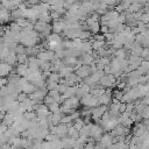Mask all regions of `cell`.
Returning <instances> with one entry per match:
<instances>
[{
  "mask_svg": "<svg viewBox=\"0 0 149 149\" xmlns=\"http://www.w3.org/2000/svg\"><path fill=\"white\" fill-rule=\"evenodd\" d=\"M80 104L83 106H85V107H91V108H94V107H97V106L100 105L99 104V99L97 97H94L93 94H91V93L85 94L80 99Z\"/></svg>",
  "mask_w": 149,
  "mask_h": 149,
  "instance_id": "cell-1",
  "label": "cell"
},
{
  "mask_svg": "<svg viewBox=\"0 0 149 149\" xmlns=\"http://www.w3.org/2000/svg\"><path fill=\"white\" fill-rule=\"evenodd\" d=\"M104 134H105V129H104L100 125H98V123H92L90 136H91L92 139H94L95 142H99V141L101 140V136H102Z\"/></svg>",
  "mask_w": 149,
  "mask_h": 149,
  "instance_id": "cell-2",
  "label": "cell"
},
{
  "mask_svg": "<svg viewBox=\"0 0 149 149\" xmlns=\"http://www.w3.org/2000/svg\"><path fill=\"white\" fill-rule=\"evenodd\" d=\"M107 111H108V107L106 105H99V106L92 108V120H94V121L100 120Z\"/></svg>",
  "mask_w": 149,
  "mask_h": 149,
  "instance_id": "cell-3",
  "label": "cell"
},
{
  "mask_svg": "<svg viewBox=\"0 0 149 149\" xmlns=\"http://www.w3.org/2000/svg\"><path fill=\"white\" fill-rule=\"evenodd\" d=\"M112 97H113V91H112V88H106L105 93L98 98V99H99V104H100V105H106V106H108V105L112 102V100H113Z\"/></svg>",
  "mask_w": 149,
  "mask_h": 149,
  "instance_id": "cell-4",
  "label": "cell"
},
{
  "mask_svg": "<svg viewBox=\"0 0 149 149\" xmlns=\"http://www.w3.org/2000/svg\"><path fill=\"white\" fill-rule=\"evenodd\" d=\"M80 78L85 79L87 77H90L92 74V71H91V66L90 65H80L76 71H74Z\"/></svg>",
  "mask_w": 149,
  "mask_h": 149,
  "instance_id": "cell-5",
  "label": "cell"
},
{
  "mask_svg": "<svg viewBox=\"0 0 149 149\" xmlns=\"http://www.w3.org/2000/svg\"><path fill=\"white\" fill-rule=\"evenodd\" d=\"M132 132H133V135L141 136V135H143L147 132V127H146V125L143 122H136V125L134 126Z\"/></svg>",
  "mask_w": 149,
  "mask_h": 149,
  "instance_id": "cell-6",
  "label": "cell"
},
{
  "mask_svg": "<svg viewBox=\"0 0 149 149\" xmlns=\"http://www.w3.org/2000/svg\"><path fill=\"white\" fill-rule=\"evenodd\" d=\"M64 30H65V22H64V20L54 21V23H52V33L61 34V33H64Z\"/></svg>",
  "mask_w": 149,
  "mask_h": 149,
  "instance_id": "cell-7",
  "label": "cell"
},
{
  "mask_svg": "<svg viewBox=\"0 0 149 149\" xmlns=\"http://www.w3.org/2000/svg\"><path fill=\"white\" fill-rule=\"evenodd\" d=\"M13 71V66L10 64H8L7 62H2L0 64V76L1 77H6L8 74H10Z\"/></svg>",
  "mask_w": 149,
  "mask_h": 149,
  "instance_id": "cell-8",
  "label": "cell"
},
{
  "mask_svg": "<svg viewBox=\"0 0 149 149\" xmlns=\"http://www.w3.org/2000/svg\"><path fill=\"white\" fill-rule=\"evenodd\" d=\"M113 135L108 132V133H105L102 136H101V140H100V143L105 147V148H108L109 146L113 144Z\"/></svg>",
  "mask_w": 149,
  "mask_h": 149,
  "instance_id": "cell-9",
  "label": "cell"
},
{
  "mask_svg": "<svg viewBox=\"0 0 149 149\" xmlns=\"http://www.w3.org/2000/svg\"><path fill=\"white\" fill-rule=\"evenodd\" d=\"M29 69H31L33 71H38L40 70V65H38V58L36 56H29L28 57V62H27Z\"/></svg>",
  "mask_w": 149,
  "mask_h": 149,
  "instance_id": "cell-10",
  "label": "cell"
},
{
  "mask_svg": "<svg viewBox=\"0 0 149 149\" xmlns=\"http://www.w3.org/2000/svg\"><path fill=\"white\" fill-rule=\"evenodd\" d=\"M63 104H65L66 106H69V107L72 108V109H76V108L79 106V104H80V99H78V98L74 95V97H71V98H69V99H65V101H64Z\"/></svg>",
  "mask_w": 149,
  "mask_h": 149,
  "instance_id": "cell-11",
  "label": "cell"
},
{
  "mask_svg": "<svg viewBox=\"0 0 149 149\" xmlns=\"http://www.w3.org/2000/svg\"><path fill=\"white\" fill-rule=\"evenodd\" d=\"M3 62H7L10 65H14L15 63H17V54L15 52V50H9V52L6 56V58H5Z\"/></svg>",
  "mask_w": 149,
  "mask_h": 149,
  "instance_id": "cell-12",
  "label": "cell"
},
{
  "mask_svg": "<svg viewBox=\"0 0 149 149\" xmlns=\"http://www.w3.org/2000/svg\"><path fill=\"white\" fill-rule=\"evenodd\" d=\"M10 10H8L7 8L2 7L1 6V10H0V20H1V23L5 24L6 22H8L10 19Z\"/></svg>",
  "mask_w": 149,
  "mask_h": 149,
  "instance_id": "cell-13",
  "label": "cell"
},
{
  "mask_svg": "<svg viewBox=\"0 0 149 149\" xmlns=\"http://www.w3.org/2000/svg\"><path fill=\"white\" fill-rule=\"evenodd\" d=\"M47 42H48V43H59V42H62V37L59 36V34L51 33V34L47 37Z\"/></svg>",
  "mask_w": 149,
  "mask_h": 149,
  "instance_id": "cell-14",
  "label": "cell"
},
{
  "mask_svg": "<svg viewBox=\"0 0 149 149\" xmlns=\"http://www.w3.org/2000/svg\"><path fill=\"white\" fill-rule=\"evenodd\" d=\"M29 69V66H28V64L27 63H24V64H16V68H15V72L16 73H19L21 77H23L24 76V73H26V71Z\"/></svg>",
  "mask_w": 149,
  "mask_h": 149,
  "instance_id": "cell-15",
  "label": "cell"
},
{
  "mask_svg": "<svg viewBox=\"0 0 149 149\" xmlns=\"http://www.w3.org/2000/svg\"><path fill=\"white\" fill-rule=\"evenodd\" d=\"M72 72H74V68L73 66H70V65H65L61 71H59V74H61V77L62 78H65V77H68L70 73H72Z\"/></svg>",
  "mask_w": 149,
  "mask_h": 149,
  "instance_id": "cell-16",
  "label": "cell"
},
{
  "mask_svg": "<svg viewBox=\"0 0 149 149\" xmlns=\"http://www.w3.org/2000/svg\"><path fill=\"white\" fill-rule=\"evenodd\" d=\"M77 87L78 86H69L68 87V90L65 91V93L63 94V97L65 98V99H69V98H71V97H74L76 95V92H77Z\"/></svg>",
  "mask_w": 149,
  "mask_h": 149,
  "instance_id": "cell-17",
  "label": "cell"
},
{
  "mask_svg": "<svg viewBox=\"0 0 149 149\" xmlns=\"http://www.w3.org/2000/svg\"><path fill=\"white\" fill-rule=\"evenodd\" d=\"M142 8H143V6L141 5V2H133L126 12H127V13H136V12L141 10Z\"/></svg>",
  "mask_w": 149,
  "mask_h": 149,
  "instance_id": "cell-18",
  "label": "cell"
},
{
  "mask_svg": "<svg viewBox=\"0 0 149 149\" xmlns=\"http://www.w3.org/2000/svg\"><path fill=\"white\" fill-rule=\"evenodd\" d=\"M38 21H43V22H48V23H50V21L52 20L51 19V15H50V13H49V10L48 12H41L40 14H38V19H37Z\"/></svg>",
  "mask_w": 149,
  "mask_h": 149,
  "instance_id": "cell-19",
  "label": "cell"
},
{
  "mask_svg": "<svg viewBox=\"0 0 149 149\" xmlns=\"http://www.w3.org/2000/svg\"><path fill=\"white\" fill-rule=\"evenodd\" d=\"M105 47H106V42H104V41H97V40H94L92 42V49H93V51H99L100 49H102Z\"/></svg>",
  "mask_w": 149,
  "mask_h": 149,
  "instance_id": "cell-20",
  "label": "cell"
},
{
  "mask_svg": "<svg viewBox=\"0 0 149 149\" xmlns=\"http://www.w3.org/2000/svg\"><path fill=\"white\" fill-rule=\"evenodd\" d=\"M68 136H69V137H72V139H74V140H77V139L80 136V133H79V130H77L73 126H71V127H69Z\"/></svg>",
  "mask_w": 149,
  "mask_h": 149,
  "instance_id": "cell-21",
  "label": "cell"
},
{
  "mask_svg": "<svg viewBox=\"0 0 149 149\" xmlns=\"http://www.w3.org/2000/svg\"><path fill=\"white\" fill-rule=\"evenodd\" d=\"M100 28H101V23H99V21H95L94 23H92V24L90 26V31H91L93 35H95V34L100 33Z\"/></svg>",
  "mask_w": 149,
  "mask_h": 149,
  "instance_id": "cell-22",
  "label": "cell"
},
{
  "mask_svg": "<svg viewBox=\"0 0 149 149\" xmlns=\"http://www.w3.org/2000/svg\"><path fill=\"white\" fill-rule=\"evenodd\" d=\"M63 113H52L51 114V121L54 125H59L61 121H62V118H63Z\"/></svg>",
  "mask_w": 149,
  "mask_h": 149,
  "instance_id": "cell-23",
  "label": "cell"
},
{
  "mask_svg": "<svg viewBox=\"0 0 149 149\" xmlns=\"http://www.w3.org/2000/svg\"><path fill=\"white\" fill-rule=\"evenodd\" d=\"M61 79H62V77H61L59 72H51V73L49 74V77H48L47 80H49V81H55V83H59Z\"/></svg>",
  "mask_w": 149,
  "mask_h": 149,
  "instance_id": "cell-24",
  "label": "cell"
},
{
  "mask_svg": "<svg viewBox=\"0 0 149 149\" xmlns=\"http://www.w3.org/2000/svg\"><path fill=\"white\" fill-rule=\"evenodd\" d=\"M84 126H85V120L81 119V118H78V119H76V120L73 121V127H74L77 130H80Z\"/></svg>",
  "mask_w": 149,
  "mask_h": 149,
  "instance_id": "cell-25",
  "label": "cell"
},
{
  "mask_svg": "<svg viewBox=\"0 0 149 149\" xmlns=\"http://www.w3.org/2000/svg\"><path fill=\"white\" fill-rule=\"evenodd\" d=\"M127 51H128V50H126L125 48L116 49L115 52H114V56L118 57V58H126V56H127Z\"/></svg>",
  "mask_w": 149,
  "mask_h": 149,
  "instance_id": "cell-26",
  "label": "cell"
},
{
  "mask_svg": "<svg viewBox=\"0 0 149 149\" xmlns=\"http://www.w3.org/2000/svg\"><path fill=\"white\" fill-rule=\"evenodd\" d=\"M23 116H24V119H27V120H29V121L37 119V114H36L35 111H28V112H24V113H23Z\"/></svg>",
  "mask_w": 149,
  "mask_h": 149,
  "instance_id": "cell-27",
  "label": "cell"
},
{
  "mask_svg": "<svg viewBox=\"0 0 149 149\" xmlns=\"http://www.w3.org/2000/svg\"><path fill=\"white\" fill-rule=\"evenodd\" d=\"M48 107H49L51 113H62L61 112V104L59 102H54V104L49 105Z\"/></svg>",
  "mask_w": 149,
  "mask_h": 149,
  "instance_id": "cell-28",
  "label": "cell"
},
{
  "mask_svg": "<svg viewBox=\"0 0 149 149\" xmlns=\"http://www.w3.org/2000/svg\"><path fill=\"white\" fill-rule=\"evenodd\" d=\"M123 94H125V92H123L122 90L116 88V90H114V91H113V98H115V99H118V100H120V101L122 100Z\"/></svg>",
  "mask_w": 149,
  "mask_h": 149,
  "instance_id": "cell-29",
  "label": "cell"
},
{
  "mask_svg": "<svg viewBox=\"0 0 149 149\" xmlns=\"http://www.w3.org/2000/svg\"><path fill=\"white\" fill-rule=\"evenodd\" d=\"M28 55L27 54H20L17 55V64H24L28 62Z\"/></svg>",
  "mask_w": 149,
  "mask_h": 149,
  "instance_id": "cell-30",
  "label": "cell"
},
{
  "mask_svg": "<svg viewBox=\"0 0 149 149\" xmlns=\"http://www.w3.org/2000/svg\"><path fill=\"white\" fill-rule=\"evenodd\" d=\"M78 87H77V92H76V97L78 98V99H81L85 94H87V92L81 87V86H79V85H77Z\"/></svg>",
  "mask_w": 149,
  "mask_h": 149,
  "instance_id": "cell-31",
  "label": "cell"
},
{
  "mask_svg": "<svg viewBox=\"0 0 149 149\" xmlns=\"http://www.w3.org/2000/svg\"><path fill=\"white\" fill-rule=\"evenodd\" d=\"M71 122H73V119H72L71 114H64L63 118H62L61 123H65V125H68V123H71Z\"/></svg>",
  "mask_w": 149,
  "mask_h": 149,
  "instance_id": "cell-32",
  "label": "cell"
},
{
  "mask_svg": "<svg viewBox=\"0 0 149 149\" xmlns=\"http://www.w3.org/2000/svg\"><path fill=\"white\" fill-rule=\"evenodd\" d=\"M26 49H27V47L23 45L22 43H20V44L16 45V48H15V52H16L17 55H20V54H26Z\"/></svg>",
  "mask_w": 149,
  "mask_h": 149,
  "instance_id": "cell-33",
  "label": "cell"
},
{
  "mask_svg": "<svg viewBox=\"0 0 149 149\" xmlns=\"http://www.w3.org/2000/svg\"><path fill=\"white\" fill-rule=\"evenodd\" d=\"M28 98H29V94H27V93H24V92H20V93L17 94L16 100H17L19 102H23V101H26Z\"/></svg>",
  "mask_w": 149,
  "mask_h": 149,
  "instance_id": "cell-34",
  "label": "cell"
},
{
  "mask_svg": "<svg viewBox=\"0 0 149 149\" xmlns=\"http://www.w3.org/2000/svg\"><path fill=\"white\" fill-rule=\"evenodd\" d=\"M43 102H44L47 106H49V105H51V104H54V102H56V101H55V99H54L52 97H50V95L48 94V95H45V98L43 99Z\"/></svg>",
  "mask_w": 149,
  "mask_h": 149,
  "instance_id": "cell-35",
  "label": "cell"
},
{
  "mask_svg": "<svg viewBox=\"0 0 149 149\" xmlns=\"http://www.w3.org/2000/svg\"><path fill=\"white\" fill-rule=\"evenodd\" d=\"M50 15H51L52 21H58V20L61 19V16H62L59 13H57V12H55V10H50Z\"/></svg>",
  "mask_w": 149,
  "mask_h": 149,
  "instance_id": "cell-36",
  "label": "cell"
},
{
  "mask_svg": "<svg viewBox=\"0 0 149 149\" xmlns=\"http://www.w3.org/2000/svg\"><path fill=\"white\" fill-rule=\"evenodd\" d=\"M141 57H142L143 59H148V57H149V48H148V47H144V48H143Z\"/></svg>",
  "mask_w": 149,
  "mask_h": 149,
  "instance_id": "cell-37",
  "label": "cell"
},
{
  "mask_svg": "<svg viewBox=\"0 0 149 149\" xmlns=\"http://www.w3.org/2000/svg\"><path fill=\"white\" fill-rule=\"evenodd\" d=\"M141 68H142L146 72H148V71H149V61L143 59V61H142V63H141Z\"/></svg>",
  "mask_w": 149,
  "mask_h": 149,
  "instance_id": "cell-38",
  "label": "cell"
},
{
  "mask_svg": "<svg viewBox=\"0 0 149 149\" xmlns=\"http://www.w3.org/2000/svg\"><path fill=\"white\" fill-rule=\"evenodd\" d=\"M142 118H143V120L144 119H149V105H147L146 106V108L143 109V112H142Z\"/></svg>",
  "mask_w": 149,
  "mask_h": 149,
  "instance_id": "cell-39",
  "label": "cell"
},
{
  "mask_svg": "<svg viewBox=\"0 0 149 149\" xmlns=\"http://www.w3.org/2000/svg\"><path fill=\"white\" fill-rule=\"evenodd\" d=\"M120 3H121V5L126 8V10H127V9L129 8V6L132 5V0H121V1H120Z\"/></svg>",
  "mask_w": 149,
  "mask_h": 149,
  "instance_id": "cell-40",
  "label": "cell"
},
{
  "mask_svg": "<svg viewBox=\"0 0 149 149\" xmlns=\"http://www.w3.org/2000/svg\"><path fill=\"white\" fill-rule=\"evenodd\" d=\"M93 37H94V40H97V41H104V42H106V38H105V35H104V34H99V33H98V34H95Z\"/></svg>",
  "mask_w": 149,
  "mask_h": 149,
  "instance_id": "cell-41",
  "label": "cell"
},
{
  "mask_svg": "<svg viewBox=\"0 0 149 149\" xmlns=\"http://www.w3.org/2000/svg\"><path fill=\"white\" fill-rule=\"evenodd\" d=\"M104 72H105V74H109V73H112V65H111V64H108V65H105Z\"/></svg>",
  "mask_w": 149,
  "mask_h": 149,
  "instance_id": "cell-42",
  "label": "cell"
},
{
  "mask_svg": "<svg viewBox=\"0 0 149 149\" xmlns=\"http://www.w3.org/2000/svg\"><path fill=\"white\" fill-rule=\"evenodd\" d=\"M100 33H102L104 35L107 34V33H109V28H108V26H101V28H100Z\"/></svg>",
  "mask_w": 149,
  "mask_h": 149,
  "instance_id": "cell-43",
  "label": "cell"
},
{
  "mask_svg": "<svg viewBox=\"0 0 149 149\" xmlns=\"http://www.w3.org/2000/svg\"><path fill=\"white\" fill-rule=\"evenodd\" d=\"M126 108H127V102H122L121 101V104H120V112L121 113L126 112Z\"/></svg>",
  "mask_w": 149,
  "mask_h": 149,
  "instance_id": "cell-44",
  "label": "cell"
},
{
  "mask_svg": "<svg viewBox=\"0 0 149 149\" xmlns=\"http://www.w3.org/2000/svg\"><path fill=\"white\" fill-rule=\"evenodd\" d=\"M0 84H1V86H6V85L8 84V78H6V77H2V78H1V81H0Z\"/></svg>",
  "mask_w": 149,
  "mask_h": 149,
  "instance_id": "cell-45",
  "label": "cell"
},
{
  "mask_svg": "<svg viewBox=\"0 0 149 149\" xmlns=\"http://www.w3.org/2000/svg\"><path fill=\"white\" fill-rule=\"evenodd\" d=\"M24 149H31V147H28V148H24Z\"/></svg>",
  "mask_w": 149,
  "mask_h": 149,
  "instance_id": "cell-46",
  "label": "cell"
}]
</instances>
